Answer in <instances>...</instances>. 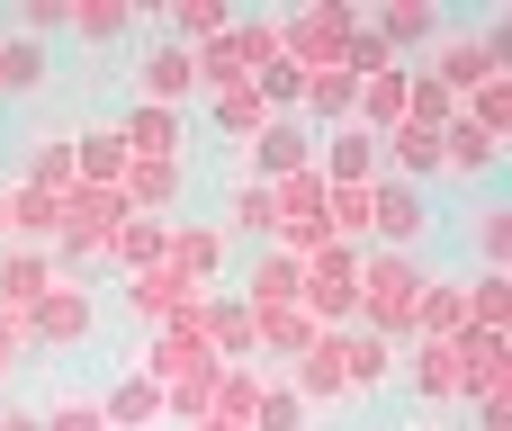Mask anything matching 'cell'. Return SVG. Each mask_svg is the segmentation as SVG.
<instances>
[{
    "mask_svg": "<svg viewBox=\"0 0 512 431\" xmlns=\"http://www.w3.org/2000/svg\"><path fill=\"white\" fill-rule=\"evenodd\" d=\"M144 81H153V90H180V81H189V63H180V54H162V63H144Z\"/></svg>",
    "mask_w": 512,
    "mask_h": 431,
    "instance_id": "1",
    "label": "cell"
},
{
    "mask_svg": "<svg viewBox=\"0 0 512 431\" xmlns=\"http://www.w3.org/2000/svg\"><path fill=\"white\" fill-rule=\"evenodd\" d=\"M0 431H36V423H18V414H9V423H0Z\"/></svg>",
    "mask_w": 512,
    "mask_h": 431,
    "instance_id": "3",
    "label": "cell"
},
{
    "mask_svg": "<svg viewBox=\"0 0 512 431\" xmlns=\"http://www.w3.org/2000/svg\"><path fill=\"white\" fill-rule=\"evenodd\" d=\"M54 431H99V414H63V423H54Z\"/></svg>",
    "mask_w": 512,
    "mask_h": 431,
    "instance_id": "2",
    "label": "cell"
}]
</instances>
